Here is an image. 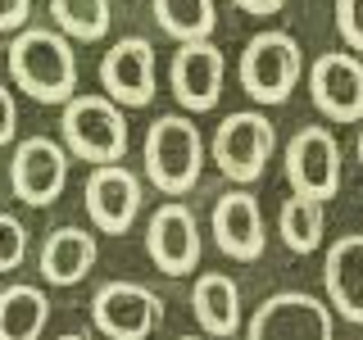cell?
<instances>
[{
  "instance_id": "10",
  "label": "cell",
  "mask_w": 363,
  "mask_h": 340,
  "mask_svg": "<svg viewBox=\"0 0 363 340\" xmlns=\"http://www.w3.org/2000/svg\"><path fill=\"white\" fill-rule=\"evenodd\" d=\"M200 222L182 200L159 204L145 222V254L164 277H186L200 268Z\"/></svg>"
},
{
  "instance_id": "3",
  "label": "cell",
  "mask_w": 363,
  "mask_h": 340,
  "mask_svg": "<svg viewBox=\"0 0 363 340\" xmlns=\"http://www.w3.org/2000/svg\"><path fill=\"white\" fill-rule=\"evenodd\" d=\"M64 150L86 159L91 168L118 164L128 154V118L109 96H73L60 113Z\"/></svg>"
},
{
  "instance_id": "14",
  "label": "cell",
  "mask_w": 363,
  "mask_h": 340,
  "mask_svg": "<svg viewBox=\"0 0 363 340\" xmlns=\"http://www.w3.org/2000/svg\"><path fill=\"white\" fill-rule=\"evenodd\" d=\"M223 77H227V64H223V50L213 41H186L173 55V64H168L173 96H177V105L191 109V113H209L218 105Z\"/></svg>"
},
{
  "instance_id": "30",
  "label": "cell",
  "mask_w": 363,
  "mask_h": 340,
  "mask_svg": "<svg viewBox=\"0 0 363 340\" xmlns=\"http://www.w3.org/2000/svg\"><path fill=\"white\" fill-rule=\"evenodd\" d=\"M177 340H200V336H177Z\"/></svg>"
},
{
  "instance_id": "5",
  "label": "cell",
  "mask_w": 363,
  "mask_h": 340,
  "mask_svg": "<svg viewBox=\"0 0 363 340\" xmlns=\"http://www.w3.org/2000/svg\"><path fill=\"white\" fill-rule=\"evenodd\" d=\"M272 150H277V128L255 109H236L227 113L213 132V164L227 181L245 186V181H259L268 168Z\"/></svg>"
},
{
  "instance_id": "8",
  "label": "cell",
  "mask_w": 363,
  "mask_h": 340,
  "mask_svg": "<svg viewBox=\"0 0 363 340\" xmlns=\"http://www.w3.org/2000/svg\"><path fill=\"white\" fill-rule=\"evenodd\" d=\"M286 177L295 196L327 204L340 191V141L318 123L300 128L286 145Z\"/></svg>"
},
{
  "instance_id": "22",
  "label": "cell",
  "mask_w": 363,
  "mask_h": 340,
  "mask_svg": "<svg viewBox=\"0 0 363 340\" xmlns=\"http://www.w3.org/2000/svg\"><path fill=\"white\" fill-rule=\"evenodd\" d=\"M50 18L68 41H100L109 32V0H50Z\"/></svg>"
},
{
  "instance_id": "9",
  "label": "cell",
  "mask_w": 363,
  "mask_h": 340,
  "mask_svg": "<svg viewBox=\"0 0 363 340\" xmlns=\"http://www.w3.org/2000/svg\"><path fill=\"white\" fill-rule=\"evenodd\" d=\"M9 186L23 204L32 209H45L64 196L68 186V150L50 136H28V141L14 145V159H9Z\"/></svg>"
},
{
  "instance_id": "7",
  "label": "cell",
  "mask_w": 363,
  "mask_h": 340,
  "mask_svg": "<svg viewBox=\"0 0 363 340\" xmlns=\"http://www.w3.org/2000/svg\"><path fill=\"white\" fill-rule=\"evenodd\" d=\"M245 340H336L332 309L318 295L277 290L245 322Z\"/></svg>"
},
{
  "instance_id": "25",
  "label": "cell",
  "mask_w": 363,
  "mask_h": 340,
  "mask_svg": "<svg viewBox=\"0 0 363 340\" xmlns=\"http://www.w3.org/2000/svg\"><path fill=\"white\" fill-rule=\"evenodd\" d=\"M32 18V0H0V32H23Z\"/></svg>"
},
{
  "instance_id": "6",
  "label": "cell",
  "mask_w": 363,
  "mask_h": 340,
  "mask_svg": "<svg viewBox=\"0 0 363 340\" xmlns=\"http://www.w3.org/2000/svg\"><path fill=\"white\" fill-rule=\"evenodd\" d=\"M91 322L109 340H150L164 322V300L141 281H105L91 295Z\"/></svg>"
},
{
  "instance_id": "27",
  "label": "cell",
  "mask_w": 363,
  "mask_h": 340,
  "mask_svg": "<svg viewBox=\"0 0 363 340\" xmlns=\"http://www.w3.org/2000/svg\"><path fill=\"white\" fill-rule=\"evenodd\" d=\"M232 5L245 9V14H255V18H268V14H281L286 0H232Z\"/></svg>"
},
{
  "instance_id": "21",
  "label": "cell",
  "mask_w": 363,
  "mask_h": 340,
  "mask_svg": "<svg viewBox=\"0 0 363 340\" xmlns=\"http://www.w3.org/2000/svg\"><path fill=\"white\" fill-rule=\"evenodd\" d=\"M150 5H155V23L177 45L209 41L213 28H218V9H213V0H150Z\"/></svg>"
},
{
  "instance_id": "11",
  "label": "cell",
  "mask_w": 363,
  "mask_h": 340,
  "mask_svg": "<svg viewBox=\"0 0 363 340\" xmlns=\"http://www.w3.org/2000/svg\"><path fill=\"white\" fill-rule=\"evenodd\" d=\"M309 96L332 123H363V60L350 50H327L309 68Z\"/></svg>"
},
{
  "instance_id": "1",
  "label": "cell",
  "mask_w": 363,
  "mask_h": 340,
  "mask_svg": "<svg viewBox=\"0 0 363 340\" xmlns=\"http://www.w3.org/2000/svg\"><path fill=\"white\" fill-rule=\"evenodd\" d=\"M9 77L37 105H68L77 96V55L64 32L23 28L9 41Z\"/></svg>"
},
{
  "instance_id": "28",
  "label": "cell",
  "mask_w": 363,
  "mask_h": 340,
  "mask_svg": "<svg viewBox=\"0 0 363 340\" xmlns=\"http://www.w3.org/2000/svg\"><path fill=\"white\" fill-rule=\"evenodd\" d=\"M60 340H86V336H77V332H68V336H60Z\"/></svg>"
},
{
  "instance_id": "24",
  "label": "cell",
  "mask_w": 363,
  "mask_h": 340,
  "mask_svg": "<svg viewBox=\"0 0 363 340\" xmlns=\"http://www.w3.org/2000/svg\"><path fill=\"white\" fill-rule=\"evenodd\" d=\"M336 32L350 50H363V0H336Z\"/></svg>"
},
{
  "instance_id": "15",
  "label": "cell",
  "mask_w": 363,
  "mask_h": 340,
  "mask_svg": "<svg viewBox=\"0 0 363 340\" xmlns=\"http://www.w3.org/2000/svg\"><path fill=\"white\" fill-rule=\"evenodd\" d=\"M209 222H213V245H218L227 259H236V264H255V259L268 249V232H264L259 200L250 196V191H241V186L227 191V196H218Z\"/></svg>"
},
{
  "instance_id": "16",
  "label": "cell",
  "mask_w": 363,
  "mask_h": 340,
  "mask_svg": "<svg viewBox=\"0 0 363 340\" xmlns=\"http://www.w3.org/2000/svg\"><path fill=\"white\" fill-rule=\"evenodd\" d=\"M323 286L327 309H336L345 322H363V232H350L327 245Z\"/></svg>"
},
{
  "instance_id": "13",
  "label": "cell",
  "mask_w": 363,
  "mask_h": 340,
  "mask_svg": "<svg viewBox=\"0 0 363 340\" xmlns=\"http://www.w3.org/2000/svg\"><path fill=\"white\" fill-rule=\"evenodd\" d=\"M82 196H86V213L96 222V232L123 236V232H132L136 213H141V177L123 164H100V168H91Z\"/></svg>"
},
{
  "instance_id": "17",
  "label": "cell",
  "mask_w": 363,
  "mask_h": 340,
  "mask_svg": "<svg viewBox=\"0 0 363 340\" xmlns=\"http://www.w3.org/2000/svg\"><path fill=\"white\" fill-rule=\"evenodd\" d=\"M100 259L96 236L82 232V227H55L41 245V277L50 286H77Z\"/></svg>"
},
{
  "instance_id": "20",
  "label": "cell",
  "mask_w": 363,
  "mask_h": 340,
  "mask_svg": "<svg viewBox=\"0 0 363 340\" xmlns=\"http://www.w3.org/2000/svg\"><path fill=\"white\" fill-rule=\"evenodd\" d=\"M323 227H327V204L323 200H304V196H291L281 200L277 209V232H281V245L291 254H313L323 245Z\"/></svg>"
},
{
  "instance_id": "4",
  "label": "cell",
  "mask_w": 363,
  "mask_h": 340,
  "mask_svg": "<svg viewBox=\"0 0 363 340\" xmlns=\"http://www.w3.org/2000/svg\"><path fill=\"white\" fill-rule=\"evenodd\" d=\"M304 73V55L300 41L281 28L255 32L241 50V86L255 105H286L291 91L300 86Z\"/></svg>"
},
{
  "instance_id": "12",
  "label": "cell",
  "mask_w": 363,
  "mask_h": 340,
  "mask_svg": "<svg viewBox=\"0 0 363 340\" xmlns=\"http://www.w3.org/2000/svg\"><path fill=\"white\" fill-rule=\"evenodd\" d=\"M100 86L118 109H145L155 100V45L145 37L113 41L100 60Z\"/></svg>"
},
{
  "instance_id": "26",
  "label": "cell",
  "mask_w": 363,
  "mask_h": 340,
  "mask_svg": "<svg viewBox=\"0 0 363 340\" xmlns=\"http://www.w3.org/2000/svg\"><path fill=\"white\" fill-rule=\"evenodd\" d=\"M18 132V105H14V91L0 86V145H9Z\"/></svg>"
},
{
  "instance_id": "18",
  "label": "cell",
  "mask_w": 363,
  "mask_h": 340,
  "mask_svg": "<svg viewBox=\"0 0 363 340\" xmlns=\"http://www.w3.org/2000/svg\"><path fill=\"white\" fill-rule=\"evenodd\" d=\"M191 313L204 327V336H236L241 332V286L227 272H204L191 286Z\"/></svg>"
},
{
  "instance_id": "19",
  "label": "cell",
  "mask_w": 363,
  "mask_h": 340,
  "mask_svg": "<svg viewBox=\"0 0 363 340\" xmlns=\"http://www.w3.org/2000/svg\"><path fill=\"white\" fill-rule=\"evenodd\" d=\"M50 322V300L37 286H5L0 290V340H41Z\"/></svg>"
},
{
  "instance_id": "2",
  "label": "cell",
  "mask_w": 363,
  "mask_h": 340,
  "mask_svg": "<svg viewBox=\"0 0 363 340\" xmlns=\"http://www.w3.org/2000/svg\"><path fill=\"white\" fill-rule=\"evenodd\" d=\"M204 173V136L191 118L164 113L145 132V177L159 196H186Z\"/></svg>"
},
{
  "instance_id": "23",
  "label": "cell",
  "mask_w": 363,
  "mask_h": 340,
  "mask_svg": "<svg viewBox=\"0 0 363 340\" xmlns=\"http://www.w3.org/2000/svg\"><path fill=\"white\" fill-rule=\"evenodd\" d=\"M28 254V227L14 213H0V272H14Z\"/></svg>"
},
{
  "instance_id": "29",
  "label": "cell",
  "mask_w": 363,
  "mask_h": 340,
  "mask_svg": "<svg viewBox=\"0 0 363 340\" xmlns=\"http://www.w3.org/2000/svg\"><path fill=\"white\" fill-rule=\"evenodd\" d=\"M359 164H363V132H359Z\"/></svg>"
}]
</instances>
